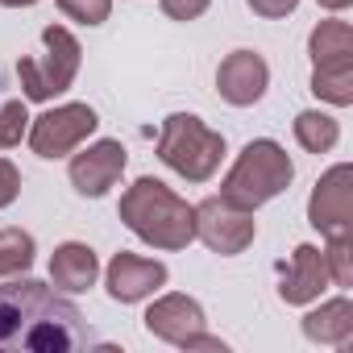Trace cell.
Listing matches in <instances>:
<instances>
[{
    "mask_svg": "<svg viewBox=\"0 0 353 353\" xmlns=\"http://www.w3.org/2000/svg\"><path fill=\"white\" fill-rule=\"evenodd\" d=\"M92 345L83 312L38 279L0 287V353H75Z\"/></svg>",
    "mask_w": 353,
    "mask_h": 353,
    "instance_id": "obj_1",
    "label": "cell"
},
{
    "mask_svg": "<svg viewBox=\"0 0 353 353\" xmlns=\"http://www.w3.org/2000/svg\"><path fill=\"white\" fill-rule=\"evenodd\" d=\"M121 221L154 250H188L196 241V208L179 200L162 179L145 174L121 196Z\"/></svg>",
    "mask_w": 353,
    "mask_h": 353,
    "instance_id": "obj_2",
    "label": "cell"
},
{
    "mask_svg": "<svg viewBox=\"0 0 353 353\" xmlns=\"http://www.w3.org/2000/svg\"><path fill=\"white\" fill-rule=\"evenodd\" d=\"M291 179H295V166H291L287 150L279 141H270V137H258V141H250L237 154L233 170L225 174V183H221V196L229 204L254 212V208L270 204L274 196H283L291 188Z\"/></svg>",
    "mask_w": 353,
    "mask_h": 353,
    "instance_id": "obj_3",
    "label": "cell"
},
{
    "mask_svg": "<svg viewBox=\"0 0 353 353\" xmlns=\"http://www.w3.org/2000/svg\"><path fill=\"white\" fill-rule=\"evenodd\" d=\"M158 158L174 174H183L188 183H204L216 174V166L225 158V133L208 129L192 112H170L158 133Z\"/></svg>",
    "mask_w": 353,
    "mask_h": 353,
    "instance_id": "obj_4",
    "label": "cell"
},
{
    "mask_svg": "<svg viewBox=\"0 0 353 353\" xmlns=\"http://www.w3.org/2000/svg\"><path fill=\"white\" fill-rule=\"evenodd\" d=\"M42 42H46V54H42V59H21V63H17V79H21V88H26V100H38V104L63 96V92L75 83L79 59H83L75 34L63 30V26H46V30H42Z\"/></svg>",
    "mask_w": 353,
    "mask_h": 353,
    "instance_id": "obj_5",
    "label": "cell"
},
{
    "mask_svg": "<svg viewBox=\"0 0 353 353\" xmlns=\"http://www.w3.org/2000/svg\"><path fill=\"white\" fill-rule=\"evenodd\" d=\"M254 233H258V225H254L250 208H237L225 196H208L196 204V237L212 254H225V258L245 254L254 245Z\"/></svg>",
    "mask_w": 353,
    "mask_h": 353,
    "instance_id": "obj_6",
    "label": "cell"
},
{
    "mask_svg": "<svg viewBox=\"0 0 353 353\" xmlns=\"http://www.w3.org/2000/svg\"><path fill=\"white\" fill-rule=\"evenodd\" d=\"M96 125H100V117H96L92 104H63V108L42 112L30 125V145H34L38 158H63L79 141H88L96 133Z\"/></svg>",
    "mask_w": 353,
    "mask_h": 353,
    "instance_id": "obj_7",
    "label": "cell"
},
{
    "mask_svg": "<svg viewBox=\"0 0 353 353\" xmlns=\"http://www.w3.org/2000/svg\"><path fill=\"white\" fill-rule=\"evenodd\" d=\"M307 221L324 237H349L353 229V166L336 162L320 174V183L307 200Z\"/></svg>",
    "mask_w": 353,
    "mask_h": 353,
    "instance_id": "obj_8",
    "label": "cell"
},
{
    "mask_svg": "<svg viewBox=\"0 0 353 353\" xmlns=\"http://www.w3.org/2000/svg\"><path fill=\"white\" fill-rule=\"evenodd\" d=\"M125 162H129L125 145L112 141V137H104V141H96V145H88L83 154L71 158V170H67L71 174V188L79 196H88V200H100L125 174Z\"/></svg>",
    "mask_w": 353,
    "mask_h": 353,
    "instance_id": "obj_9",
    "label": "cell"
},
{
    "mask_svg": "<svg viewBox=\"0 0 353 353\" xmlns=\"http://www.w3.org/2000/svg\"><path fill=\"white\" fill-rule=\"evenodd\" d=\"M266 83H270V67L258 50H233L221 71H216V92L221 100L245 108V104H258L266 96Z\"/></svg>",
    "mask_w": 353,
    "mask_h": 353,
    "instance_id": "obj_10",
    "label": "cell"
},
{
    "mask_svg": "<svg viewBox=\"0 0 353 353\" xmlns=\"http://www.w3.org/2000/svg\"><path fill=\"white\" fill-rule=\"evenodd\" d=\"M166 283V266L154 262V258H137V254H117L104 270V287L117 303H137L145 295H154L158 287Z\"/></svg>",
    "mask_w": 353,
    "mask_h": 353,
    "instance_id": "obj_11",
    "label": "cell"
},
{
    "mask_svg": "<svg viewBox=\"0 0 353 353\" xmlns=\"http://www.w3.org/2000/svg\"><path fill=\"white\" fill-rule=\"evenodd\" d=\"M145 328H150V336L183 349L196 332H204V307L196 299H188V295H162V299L150 303Z\"/></svg>",
    "mask_w": 353,
    "mask_h": 353,
    "instance_id": "obj_12",
    "label": "cell"
},
{
    "mask_svg": "<svg viewBox=\"0 0 353 353\" xmlns=\"http://www.w3.org/2000/svg\"><path fill=\"white\" fill-rule=\"evenodd\" d=\"M328 283H332V279H328L324 254H320L316 245H295V254H291V270L283 274L279 295H283L287 303H312V299H320V291H324Z\"/></svg>",
    "mask_w": 353,
    "mask_h": 353,
    "instance_id": "obj_13",
    "label": "cell"
},
{
    "mask_svg": "<svg viewBox=\"0 0 353 353\" xmlns=\"http://www.w3.org/2000/svg\"><path fill=\"white\" fill-rule=\"evenodd\" d=\"M100 279V258L83 241H63L50 258V283L59 291H88Z\"/></svg>",
    "mask_w": 353,
    "mask_h": 353,
    "instance_id": "obj_14",
    "label": "cell"
},
{
    "mask_svg": "<svg viewBox=\"0 0 353 353\" xmlns=\"http://www.w3.org/2000/svg\"><path fill=\"white\" fill-rule=\"evenodd\" d=\"M303 336L316 345H345L353 336V303L349 299H328L316 312L303 316Z\"/></svg>",
    "mask_w": 353,
    "mask_h": 353,
    "instance_id": "obj_15",
    "label": "cell"
},
{
    "mask_svg": "<svg viewBox=\"0 0 353 353\" xmlns=\"http://www.w3.org/2000/svg\"><path fill=\"white\" fill-rule=\"evenodd\" d=\"M307 54H312V67L349 63L353 59V30L345 21H320L307 38Z\"/></svg>",
    "mask_w": 353,
    "mask_h": 353,
    "instance_id": "obj_16",
    "label": "cell"
},
{
    "mask_svg": "<svg viewBox=\"0 0 353 353\" xmlns=\"http://www.w3.org/2000/svg\"><path fill=\"white\" fill-rule=\"evenodd\" d=\"M295 141H299L307 154H328V150L341 141V125H336V117L307 108V112L295 117Z\"/></svg>",
    "mask_w": 353,
    "mask_h": 353,
    "instance_id": "obj_17",
    "label": "cell"
},
{
    "mask_svg": "<svg viewBox=\"0 0 353 353\" xmlns=\"http://www.w3.org/2000/svg\"><path fill=\"white\" fill-rule=\"evenodd\" d=\"M312 92L336 108L353 104V59L349 63H324L312 71Z\"/></svg>",
    "mask_w": 353,
    "mask_h": 353,
    "instance_id": "obj_18",
    "label": "cell"
},
{
    "mask_svg": "<svg viewBox=\"0 0 353 353\" xmlns=\"http://www.w3.org/2000/svg\"><path fill=\"white\" fill-rule=\"evenodd\" d=\"M34 266V237L26 229H0V279L26 274Z\"/></svg>",
    "mask_w": 353,
    "mask_h": 353,
    "instance_id": "obj_19",
    "label": "cell"
},
{
    "mask_svg": "<svg viewBox=\"0 0 353 353\" xmlns=\"http://www.w3.org/2000/svg\"><path fill=\"white\" fill-rule=\"evenodd\" d=\"M320 254H324L328 279H332L336 287H353V241H349V237H328V245H324Z\"/></svg>",
    "mask_w": 353,
    "mask_h": 353,
    "instance_id": "obj_20",
    "label": "cell"
},
{
    "mask_svg": "<svg viewBox=\"0 0 353 353\" xmlns=\"http://www.w3.org/2000/svg\"><path fill=\"white\" fill-rule=\"evenodd\" d=\"M30 129V112H26V100H9L5 108H0V150H9L26 137Z\"/></svg>",
    "mask_w": 353,
    "mask_h": 353,
    "instance_id": "obj_21",
    "label": "cell"
},
{
    "mask_svg": "<svg viewBox=\"0 0 353 353\" xmlns=\"http://www.w3.org/2000/svg\"><path fill=\"white\" fill-rule=\"evenodd\" d=\"M59 9H63L71 21L104 26V21H108V13H112V0H59Z\"/></svg>",
    "mask_w": 353,
    "mask_h": 353,
    "instance_id": "obj_22",
    "label": "cell"
},
{
    "mask_svg": "<svg viewBox=\"0 0 353 353\" xmlns=\"http://www.w3.org/2000/svg\"><path fill=\"white\" fill-rule=\"evenodd\" d=\"M208 5L212 0H162V13L170 21H196V17L208 13Z\"/></svg>",
    "mask_w": 353,
    "mask_h": 353,
    "instance_id": "obj_23",
    "label": "cell"
},
{
    "mask_svg": "<svg viewBox=\"0 0 353 353\" xmlns=\"http://www.w3.org/2000/svg\"><path fill=\"white\" fill-rule=\"evenodd\" d=\"M17 196H21V170L9 158H0V208H9Z\"/></svg>",
    "mask_w": 353,
    "mask_h": 353,
    "instance_id": "obj_24",
    "label": "cell"
},
{
    "mask_svg": "<svg viewBox=\"0 0 353 353\" xmlns=\"http://www.w3.org/2000/svg\"><path fill=\"white\" fill-rule=\"evenodd\" d=\"M245 5L258 13V17H287V13H295L299 9V0H245Z\"/></svg>",
    "mask_w": 353,
    "mask_h": 353,
    "instance_id": "obj_25",
    "label": "cell"
},
{
    "mask_svg": "<svg viewBox=\"0 0 353 353\" xmlns=\"http://www.w3.org/2000/svg\"><path fill=\"white\" fill-rule=\"evenodd\" d=\"M183 349H216V353H225V341L221 336H208V332H196Z\"/></svg>",
    "mask_w": 353,
    "mask_h": 353,
    "instance_id": "obj_26",
    "label": "cell"
},
{
    "mask_svg": "<svg viewBox=\"0 0 353 353\" xmlns=\"http://www.w3.org/2000/svg\"><path fill=\"white\" fill-rule=\"evenodd\" d=\"M353 0H320V9H328V13H341V9H349Z\"/></svg>",
    "mask_w": 353,
    "mask_h": 353,
    "instance_id": "obj_27",
    "label": "cell"
},
{
    "mask_svg": "<svg viewBox=\"0 0 353 353\" xmlns=\"http://www.w3.org/2000/svg\"><path fill=\"white\" fill-rule=\"evenodd\" d=\"M5 9H30V5H38V0H0Z\"/></svg>",
    "mask_w": 353,
    "mask_h": 353,
    "instance_id": "obj_28",
    "label": "cell"
}]
</instances>
